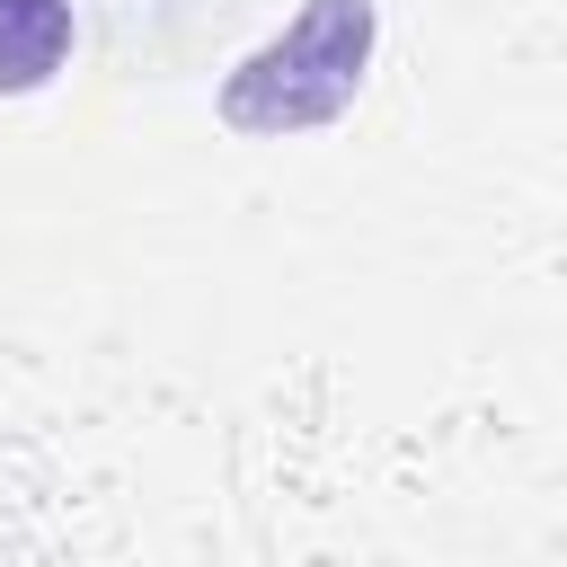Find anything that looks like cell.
I'll list each match as a JSON object with an SVG mask.
<instances>
[{
	"label": "cell",
	"mask_w": 567,
	"mask_h": 567,
	"mask_svg": "<svg viewBox=\"0 0 567 567\" xmlns=\"http://www.w3.org/2000/svg\"><path fill=\"white\" fill-rule=\"evenodd\" d=\"M71 53V0H0V89H44Z\"/></svg>",
	"instance_id": "7a4b0ae2"
},
{
	"label": "cell",
	"mask_w": 567,
	"mask_h": 567,
	"mask_svg": "<svg viewBox=\"0 0 567 567\" xmlns=\"http://www.w3.org/2000/svg\"><path fill=\"white\" fill-rule=\"evenodd\" d=\"M372 62V0H310L266 53H248L221 80V115L239 133H292V124H328Z\"/></svg>",
	"instance_id": "6da1fadb"
}]
</instances>
